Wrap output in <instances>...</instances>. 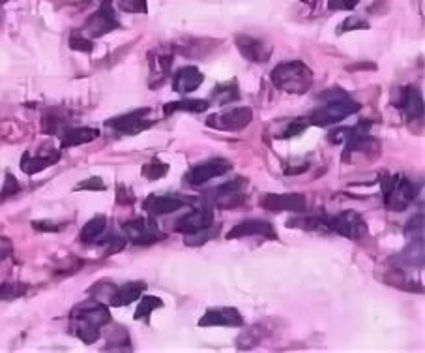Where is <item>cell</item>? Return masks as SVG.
I'll return each instance as SVG.
<instances>
[{
	"mask_svg": "<svg viewBox=\"0 0 425 353\" xmlns=\"http://www.w3.org/2000/svg\"><path fill=\"white\" fill-rule=\"evenodd\" d=\"M70 329L85 344H94L100 338L102 327L111 323L109 308L100 301H86L75 305L70 312Z\"/></svg>",
	"mask_w": 425,
	"mask_h": 353,
	"instance_id": "obj_1",
	"label": "cell"
},
{
	"mask_svg": "<svg viewBox=\"0 0 425 353\" xmlns=\"http://www.w3.org/2000/svg\"><path fill=\"white\" fill-rule=\"evenodd\" d=\"M320 98L326 103L322 108L315 109L308 117L313 126H334L360 111V103L355 102L343 88H334L330 93H322Z\"/></svg>",
	"mask_w": 425,
	"mask_h": 353,
	"instance_id": "obj_2",
	"label": "cell"
},
{
	"mask_svg": "<svg viewBox=\"0 0 425 353\" xmlns=\"http://www.w3.org/2000/svg\"><path fill=\"white\" fill-rule=\"evenodd\" d=\"M270 79L278 91L294 94V96H302L313 85V72L302 61H290L273 68Z\"/></svg>",
	"mask_w": 425,
	"mask_h": 353,
	"instance_id": "obj_3",
	"label": "cell"
},
{
	"mask_svg": "<svg viewBox=\"0 0 425 353\" xmlns=\"http://www.w3.org/2000/svg\"><path fill=\"white\" fill-rule=\"evenodd\" d=\"M379 185L382 190V201L394 213L405 210L418 195V186L406 179L405 175H380Z\"/></svg>",
	"mask_w": 425,
	"mask_h": 353,
	"instance_id": "obj_4",
	"label": "cell"
},
{
	"mask_svg": "<svg viewBox=\"0 0 425 353\" xmlns=\"http://www.w3.org/2000/svg\"><path fill=\"white\" fill-rule=\"evenodd\" d=\"M328 139L335 145H340V143L345 145V149H343L345 160L355 153H369L371 147L377 145L374 138L371 135V123H367V121H360V123L356 124V126H352V128H345V126H341V128L332 130Z\"/></svg>",
	"mask_w": 425,
	"mask_h": 353,
	"instance_id": "obj_5",
	"label": "cell"
},
{
	"mask_svg": "<svg viewBox=\"0 0 425 353\" xmlns=\"http://www.w3.org/2000/svg\"><path fill=\"white\" fill-rule=\"evenodd\" d=\"M120 230L124 233V239L135 246H150L165 239V233H162L154 218H148V216H137L124 222Z\"/></svg>",
	"mask_w": 425,
	"mask_h": 353,
	"instance_id": "obj_6",
	"label": "cell"
},
{
	"mask_svg": "<svg viewBox=\"0 0 425 353\" xmlns=\"http://www.w3.org/2000/svg\"><path fill=\"white\" fill-rule=\"evenodd\" d=\"M324 227L326 231H334L350 241H358L367 233V224L356 210H345V213H337L332 216L324 215Z\"/></svg>",
	"mask_w": 425,
	"mask_h": 353,
	"instance_id": "obj_7",
	"label": "cell"
},
{
	"mask_svg": "<svg viewBox=\"0 0 425 353\" xmlns=\"http://www.w3.org/2000/svg\"><path fill=\"white\" fill-rule=\"evenodd\" d=\"M118 26H120V21H118L117 11L112 8V2L111 0H103L100 8L88 17V21L83 26V32H85V36L92 40V38L105 36V34H109Z\"/></svg>",
	"mask_w": 425,
	"mask_h": 353,
	"instance_id": "obj_8",
	"label": "cell"
},
{
	"mask_svg": "<svg viewBox=\"0 0 425 353\" xmlns=\"http://www.w3.org/2000/svg\"><path fill=\"white\" fill-rule=\"evenodd\" d=\"M251 121H253V111L251 109L234 108L210 115L206 118V126L214 130H221V132H240V130L248 128Z\"/></svg>",
	"mask_w": 425,
	"mask_h": 353,
	"instance_id": "obj_9",
	"label": "cell"
},
{
	"mask_svg": "<svg viewBox=\"0 0 425 353\" xmlns=\"http://www.w3.org/2000/svg\"><path fill=\"white\" fill-rule=\"evenodd\" d=\"M231 169H233V164L225 158L206 160V162H203V164H199L195 165V168L189 169V171L186 173V180H187V185L203 186L206 185V183H210V180L218 179V177H221V175L229 173Z\"/></svg>",
	"mask_w": 425,
	"mask_h": 353,
	"instance_id": "obj_10",
	"label": "cell"
},
{
	"mask_svg": "<svg viewBox=\"0 0 425 353\" xmlns=\"http://www.w3.org/2000/svg\"><path fill=\"white\" fill-rule=\"evenodd\" d=\"M193 198H186V195L178 194H150L147 200L142 201V210L148 213L150 216H163L171 215L174 210H180L182 207L193 203Z\"/></svg>",
	"mask_w": 425,
	"mask_h": 353,
	"instance_id": "obj_11",
	"label": "cell"
},
{
	"mask_svg": "<svg viewBox=\"0 0 425 353\" xmlns=\"http://www.w3.org/2000/svg\"><path fill=\"white\" fill-rule=\"evenodd\" d=\"M148 115H150V109L148 108L135 109V111L124 113V115H118V117L115 118H109L105 123V126L107 128L117 130V132L120 133H130V135H133V133H139L142 132V130L152 126V123L147 121Z\"/></svg>",
	"mask_w": 425,
	"mask_h": 353,
	"instance_id": "obj_12",
	"label": "cell"
},
{
	"mask_svg": "<svg viewBox=\"0 0 425 353\" xmlns=\"http://www.w3.org/2000/svg\"><path fill=\"white\" fill-rule=\"evenodd\" d=\"M214 224V213L208 205H201L197 209H193L191 213L180 216L177 222H174V231L178 233H184V235H191V233H197V231L208 230L212 227Z\"/></svg>",
	"mask_w": 425,
	"mask_h": 353,
	"instance_id": "obj_13",
	"label": "cell"
},
{
	"mask_svg": "<svg viewBox=\"0 0 425 353\" xmlns=\"http://www.w3.org/2000/svg\"><path fill=\"white\" fill-rule=\"evenodd\" d=\"M243 188H246L243 179L229 180L225 185H219L218 188L210 190V200L219 209H233L243 201Z\"/></svg>",
	"mask_w": 425,
	"mask_h": 353,
	"instance_id": "obj_14",
	"label": "cell"
},
{
	"mask_svg": "<svg viewBox=\"0 0 425 353\" xmlns=\"http://www.w3.org/2000/svg\"><path fill=\"white\" fill-rule=\"evenodd\" d=\"M234 44L238 47L240 55L246 61L253 62V64H264L272 56V47L266 41L258 40L255 36H249V34H238V36L234 38Z\"/></svg>",
	"mask_w": 425,
	"mask_h": 353,
	"instance_id": "obj_15",
	"label": "cell"
},
{
	"mask_svg": "<svg viewBox=\"0 0 425 353\" xmlns=\"http://www.w3.org/2000/svg\"><path fill=\"white\" fill-rule=\"evenodd\" d=\"M395 106L401 111V115L410 123L424 117V98L414 85H406V87L399 88V96H397Z\"/></svg>",
	"mask_w": 425,
	"mask_h": 353,
	"instance_id": "obj_16",
	"label": "cell"
},
{
	"mask_svg": "<svg viewBox=\"0 0 425 353\" xmlns=\"http://www.w3.org/2000/svg\"><path fill=\"white\" fill-rule=\"evenodd\" d=\"M261 207L266 210H289V213H305L308 201L302 194H266L261 198Z\"/></svg>",
	"mask_w": 425,
	"mask_h": 353,
	"instance_id": "obj_17",
	"label": "cell"
},
{
	"mask_svg": "<svg viewBox=\"0 0 425 353\" xmlns=\"http://www.w3.org/2000/svg\"><path fill=\"white\" fill-rule=\"evenodd\" d=\"M174 58V49H165L157 47L148 53V62H150V87L163 85L165 77L171 73V64Z\"/></svg>",
	"mask_w": 425,
	"mask_h": 353,
	"instance_id": "obj_18",
	"label": "cell"
},
{
	"mask_svg": "<svg viewBox=\"0 0 425 353\" xmlns=\"http://www.w3.org/2000/svg\"><path fill=\"white\" fill-rule=\"evenodd\" d=\"M240 325H243V317L233 307L210 308L199 319V327H240Z\"/></svg>",
	"mask_w": 425,
	"mask_h": 353,
	"instance_id": "obj_19",
	"label": "cell"
},
{
	"mask_svg": "<svg viewBox=\"0 0 425 353\" xmlns=\"http://www.w3.org/2000/svg\"><path fill=\"white\" fill-rule=\"evenodd\" d=\"M258 235L264 239H278V233L273 230V225L266 220H246L242 224L234 225L233 230L227 233V239H242V237Z\"/></svg>",
	"mask_w": 425,
	"mask_h": 353,
	"instance_id": "obj_20",
	"label": "cell"
},
{
	"mask_svg": "<svg viewBox=\"0 0 425 353\" xmlns=\"http://www.w3.org/2000/svg\"><path fill=\"white\" fill-rule=\"evenodd\" d=\"M204 81L203 72L197 66H182L172 76V88L178 94H189L197 91Z\"/></svg>",
	"mask_w": 425,
	"mask_h": 353,
	"instance_id": "obj_21",
	"label": "cell"
},
{
	"mask_svg": "<svg viewBox=\"0 0 425 353\" xmlns=\"http://www.w3.org/2000/svg\"><path fill=\"white\" fill-rule=\"evenodd\" d=\"M58 160H61V150L55 149L38 154L25 153V156L21 158V169L26 175H36L38 171H43L46 168H49V165H55Z\"/></svg>",
	"mask_w": 425,
	"mask_h": 353,
	"instance_id": "obj_22",
	"label": "cell"
},
{
	"mask_svg": "<svg viewBox=\"0 0 425 353\" xmlns=\"http://www.w3.org/2000/svg\"><path fill=\"white\" fill-rule=\"evenodd\" d=\"M145 290H147V284H145V282L141 280L127 282V284H124V286L115 287V290H112L111 297H109V305L115 308L127 307V305L135 302L137 299H141Z\"/></svg>",
	"mask_w": 425,
	"mask_h": 353,
	"instance_id": "obj_23",
	"label": "cell"
},
{
	"mask_svg": "<svg viewBox=\"0 0 425 353\" xmlns=\"http://www.w3.org/2000/svg\"><path fill=\"white\" fill-rule=\"evenodd\" d=\"M70 126V117H68L66 111H62V109H47V111L43 113V118H41V132L46 133V135L62 138Z\"/></svg>",
	"mask_w": 425,
	"mask_h": 353,
	"instance_id": "obj_24",
	"label": "cell"
},
{
	"mask_svg": "<svg viewBox=\"0 0 425 353\" xmlns=\"http://www.w3.org/2000/svg\"><path fill=\"white\" fill-rule=\"evenodd\" d=\"M98 138H100V130L98 128H92V126H70L66 133L61 138V147L62 149L79 147V145L92 143Z\"/></svg>",
	"mask_w": 425,
	"mask_h": 353,
	"instance_id": "obj_25",
	"label": "cell"
},
{
	"mask_svg": "<svg viewBox=\"0 0 425 353\" xmlns=\"http://www.w3.org/2000/svg\"><path fill=\"white\" fill-rule=\"evenodd\" d=\"M240 100V87L238 81H223L218 83L212 91V102L216 106H227V103L238 102Z\"/></svg>",
	"mask_w": 425,
	"mask_h": 353,
	"instance_id": "obj_26",
	"label": "cell"
},
{
	"mask_svg": "<svg viewBox=\"0 0 425 353\" xmlns=\"http://www.w3.org/2000/svg\"><path fill=\"white\" fill-rule=\"evenodd\" d=\"M401 267H421L424 265V237L412 239L399 256Z\"/></svg>",
	"mask_w": 425,
	"mask_h": 353,
	"instance_id": "obj_27",
	"label": "cell"
},
{
	"mask_svg": "<svg viewBox=\"0 0 425 353\" xmlns=\"http://www.w3.org/2000/svg\"><path fill=\"white\" fill-rule=\"evenodd\" d=\"M107 231V218L103 215L94 216L92 220L86 222L81 230V241L85 245H92V242H98L103 237V233Z\"/></svg>",
	"mask_w": 425,
	"mask_h": 353,
	"instance_id": "obj_28",
	"label": "cell"
},
{
	"mask_svg": "<svg viewBox=\"0 0 425 353\" xmlns=\"http://www.w3.org/2000/svg\"><path fill=\"white\" fill-rule=\"evenodd\" d=\"M210 108V102L206 100H178V102L165 103V115H172V113H203Z\"/></svg>",
	"mask_w": 425,
	"mask_h": 353,
	"instance_id": "obj_29",
	"label": "cell"
},
{
	"mask_svg": "<svg viewBox=\"0 0 425 353\" xmlns=\"http://www.w3.org/2000/svg\"><path fill=\"white\" fill-rule=\"evenodd\" d=\"M157 308H163L162 299L154 297V295H145V297L141 299V302L137 305L133 319H137V322H148L150 314H152L154 310H157Z\"/></svg>",
	"mask_w": 425,
	"mask_h": 353,
	"instance_id": "obj_30",
	"label": "cell"
},
{
	"mask_svg": "<svg viewBox=\"0 0 425 353\" xmlns=\"http://www.w3.org/2000/svg\"><path fill=\"white\" fill-rule=\"evenodd\" d=\"M142 177L148 180H159L169 173V165L159 162V160H152L150 164L142 165Z\"/></svg>",
	"mask_w": 425,
	"mask_h": 353,
	"instance_id": "obj_31",
	"label": "cell"
},
{
	"mask_svg": "<svg viewBox=\"0 0 425 353\" xmlns=\"http://www.w3.org/2000/svg\"><path fill=\"white\" fill-rule=\"evenodd\" d=\"M26 284H19V282H4L0 284V301H10L16 299L23 293H26Z\"/></svg>",
	"mask_w": 425,
	"mask_h": 353,
	"instance_id": "obj_32",
	"label": "cell"
},
{
	"mask_svg": "<svg viewBox=\"0 0 425 353\" xmlns=\"http://www.w3.org/2000/svg\"><path fill=\"white\" fill-rule=\"evenodd\" d=\"M68 44H70V49H73V51L92 53V49H94V41L88 36H85V34H81V32H71Z\"/></svg>",
	"mask_w": 425,
	"mask_h": 353,
	"instance_id": "obj_33",
	"label": "cell"
},
{
	"mask_svg": "<svg viewBox=\"0 0 425 353\" xmlns=\"http://www.w3.org/2000/svg\"><path fill=\"white\" fill-rule=\"evenodd\" d=\"M308 126H311L309 118H296V121H290V123L285 126L283 132H281V139L298 138L300 133H304L305 130H308Z\"/></svg>",
	"mask_w": 425,
	"mask_h": 353,
	"instance_id": "obj_34",
	"label": "cell"
},
{
	"mask_svg": "<svg viewBox=\"0 0 425 353\" xmlns=\"http://www.w3.org/2000/svg\"><path fill=\"white\" fill-rule=\"evenodd\" d=\"M369 29V23L362 17H347V19L341 23V26H337V34H343V32L350 31H367Z\"/></svg>",
	"mask_w": 425,
	"mask_h": 353,
	"instance_id": "obj_35",
	"label": "cell"
},
{
	"mask_svg": "<svg viewBox=\"0 0 425 353\" xmlns=\"http://www.w3.org/2000/svg\"><path fill=\"white\" fill-rule=\"evenodd\" d=\"M261 327H253V329H249L248 333H243L242 337L236 340V346H238L240 349H251L255 348L261 340H263V334H257V331Z\"/></svg>",
	"mask_w": 425,
	"mask_h": 353,
	"instance_id": "obj_36",
	"label": "cell"
},
{
	"mask_svg": "<svg viewBox=\"0 0 425 353\" xmlns=\"http://www.w3.org/2000/svg\"><path fill=\"white\" fill-rule=\"evenodd\" d=\"M21 190L19 183L11 173H6L4 177V185H2V192H0V201L8 200V198H14Z\"/></svg>",
	"mask_w": 425,
	"mask_h": 353,
	"instance_id": "obj_37",
	"label": "cell"
},
{
	"mask_svg": "<svg viewBox=\"0 0 425 353\" xmlns=\"http://www.w3.org/2000/svg\"><path fill=\"white\" fill-rule=\"evenodd\" d=\"M120 10L127 14H147V0H120Z\"/></svg>",
	"mask_w": 425,
	"mask_h": 353,
	"instance_id": "obj_38",
	"label": "cell"
},
{
	"mask_svg": "<svg viewBox=\"0 0 425 353\" xmlns=\"http://www.w3.org/2000/svg\"><path fill=\"white\" fill-rule=\"evenodd\" d=\"M212 230L208 227V230L197 231V233H191V235H186V245L187 246H201L204 245L206 241L212 239Z\"/></svg>",
	"mask_w": 425,
	"mask_h": 353,
	"instance_id": "obj_39",
	"label": "cell"
},
{
	"mask_svg": "<svg viewBox=\"0 0 425 353\" xmlns=\"http://www.w3.org/2000/svg\"><path fill=\"white\" fill-rule=\"evenodd\" d=\"M75 192H79V190H94V192H100V190H107V186L103 185V180L100 179V177H90V179L86 180H81L79 185L75 186Z\"/></svg>",
	"mask_w": 425,
	"mask_h": 353,
	"instance_id": "obj_40",
	"label": "cell"
},
{
	"mask_svg": "<svg viewBox=\"0 0 425 353\" xmlns=\"http://www.w3.org/2000/svg\"><path fill=\"white\" fill-rule=\"evenodd\" d=\"M360 0H328V8L332 11L337 10H355Z\"/></svg>",
	"mask_w": 425,
	"mask_h": 353,
	"instance_id": "obj_41",
	"label": "cell"
},
{
	"mask_svg": "<svg viewBox=\"0 0 425 353\" xmlns=\"http://www.w3.org/2000/svg\"><path fill=\"white\" fill-rule=\"evenodd\" d=\"M135 201V195L126 185H118V194H117V203L118 205H132Z\"/></svg>",
	"mask_w": 425,
	"mask_h": 353,
	"instance_id": "obj_42",
	"label": "cell"
},
{
	"mask_svg": "<svg viewBox=\"0 0 425 353\" xmlns=\"http://www.w3.org/2000/svg\"><path fill=\"white\" fill-rule=\"evenodd\" d=\"M32 227H36V231H46V233H56V231H61L62 225L61 224H55V222L40 220V222H32Z\"/></svg>",
	"mask_w": 425,
	"mask_h": 353,
	"instance_id": "obj_43",
	"label": "cell"
},
{
	"mask_svg": "<svg viewBox=\"0 0 425 353\" xmlns=\"http://www.w3.org/2000/svg\"><path fill=\"white\" fill-rule=\"evenodd\" d=\"M11 254V241L6 239V237H0V261L6 260V257Z\"/></svg>",
	"mask_w": 425,
	"mask_h": 353,
	"instance_id": "obj_44",
	"label": "cell"
},
{
	"mask_svg": "<svg viewBox=\"0 0 425 353\" xmlns=\"http://www.w3.org/2000/svg\"><path fill=\"white\" fill-rule=\"evenodd\" d=\"M4 2H6V0H0V4H4Z\"/></svg>",
	"mask_w": 425,
	"mask_h": 353,
	"instance_id": "obj_45",
	"label": "cell"
},
{
	"mask_svg": "<svg viewBox=\"0 0 425 353\" xmlns=\"http://www.w3.org/2000/svg\"><path fill=\"white\" fill-rule=\"evenodd\" d=\"M0 17H2V11H0Z\"/></svg>",
	"mask_w": 425,
	"mask_h": 353,
	"instance_id": "obj_46",
	"label": "cell"
}]
</instances>
